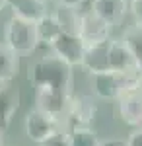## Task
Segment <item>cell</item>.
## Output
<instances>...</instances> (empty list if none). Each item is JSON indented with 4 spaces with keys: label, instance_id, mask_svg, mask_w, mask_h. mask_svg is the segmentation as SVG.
I'll return each mask as SVG.
<instances>
[{
    "label": "cell",
    "instance_id": "6da1fadb",
    "mask_svg": "<svg viewBox=\"0 0 142 146\" xmlns=\"http://www.w3.org/2000/svg\"><path fill=\"white\" fill-rule=\"evenodd\" d=\"M72 64H68L64 58L49 51L47 55L37 58L27 68V78L35 88H51L64 94H72L74 88V72Z\"/></svg>",
    "mask_w": 142,
    "mask_h": 146
},
{
    "label": "cell",
    "instance_id": "7a4b0ae2",
    "mask_svg": "<svg viewBox=\"0 0 142 146\" xmlns=\"http://www.w3.org/2000/svg\"><path fill=\"white\" fill-rule=\"evenodd\" d=\"M4 43L10 49H14L20 56L31 55L41 45L39 33H37V23L12 16L4 25Z\"/></svg>",
    "mask_w": 142,
    "mask_h": 146
},
{
    "label": "cell",
    "instance_id": "3957f363",
    "mask_svg": "<svg viewBox=\"0 0 142 146\" xmlns=\"http://www.w3.org/2000/svg\"><path fill=\"white\" fill-rule=\"evenodd\" d=\"M92 86H94V94L99 100L117 101L127 92L138 88V76H127V74L107 70V72L92 74Z\"/></svg>",
    "mask_w": 142,
    "mask_h": 146
},
{
    "label": "cell",
    "instance_id": "277c9868",
    "mask_svg": "<svg viewBox=\"0 0 142 146\" xmlns=\"http://www.w3.org/2000/svg\"><path fill=\"white\" fill-rule=\"evenodd\" d=\"M23 131H25V136L31 142L43 144L45 140H49L53 135L62 131V121L53 117V115H49V113L41 111L39 107H33V109H29L25 113Z\"/></svg>",
    "mask_w": 142,
    "mask_h": 146
},
{
    "label": "cell",
    "instance_id": "5b68a950",
    "mask_svg": "<svg viewBox=\"0 0 142 146\" xmlns=\"http://www.w3.org/2000/svg\"><path fill=\"white\" fill-rule=\"evenodd\" d=\"M109 70L127 74V76H140L142 74V64L140 60L134 56L125 39H111L109 45Z\"/></svg>",
    "mask_w": 142,
    "mask_h": 146
},
{
    "label": "cell",
    "instance_id": "8992f818",
    "mask_svg": "<svg viewBox=\"0 0 142 146\" xmlns=\"http://www.w3.org/2000/svg\"><path fill=\"white\" fill-rule=\"evenodd\" d=\"M98 115V105L96 100L90 96H72L70 105L64 117V125L70 129H80V127H90L96 121Z\"/></svg>",
    "mask_w": 142,
    "mask_h": 146
},
{
    "label": "cell",
    "instance_id": "52a82bcc",
    "mask_svg": "<svg viewBox=\"0 0 142 146\" xmlns=\"http://www.w3.org/2000/svg\"><path fill=\"white\" fill-rule=\"evenodd\" d=\"M70 98L72 94H64V92L51 90V88H35V107H39L41 111L49 113L60 121H64L66 117Z\"/></svg>",
    "mask_w": 142,
    "mask_h": 146
},
{
    "label": "cell",
    "instance_id": "ba28073f",
    "mask_svg": "<svg viewBox=\"0 0 142 146\" xmlns=\"http://www.w3.org/2000/svg\"><path fill=\"white\" fill-rule=\"evenodd\" d=\"M55 55H58L60 58H64L68 64L72 66H82V60L86 55V41L80 35H72V33H60L56 37V41L49 47Z\"/></svg>",
    "mask_w": 142,
    "mask_h": 146
},
{
    "label": "cell",
    "instance_id": "9c48e42d",
    "mask_svg": "<svg viewBox=\"0 0 142 146\" xmlns=\"http://www.w3.org/2000/svg\"><path fill=\"white\" fill-rule=\"evenodd\" d=\"M78 35L86 41V45L109 41L111 25L103 18H99L92 8H84V12H82V23H80V33Z\"/></svg>",
    "mask_w": 142,
    "mask_h": 146
},
{
    "label": "cell",
    "instance_id": "30bf717a",
    "mask_svg": "<svg viewBox=\"0 0 142 146\" xmlns=\"http://www.w3.org/2000/svg\"><path fill=\"white\" fill-rule=\"evenodd\" d=\"M117 111L123 123L131 127H142V92L136 88L121 96L117 100Z\"/></svg>",
    "mask_w": 142,
    "mask_h": 146
},
{
    "label": "cell",
    "instance_id": "8fae6325",
    "mask_svg": "<svg viewBox=\"0 0 142 146\" xmlns=\"http://www.w3.org/2000/svg\"><path fill=\"white\" fill-rule=\"evenodd\" d=\"M109 45H111V39L88 45L84 60H82V68H86L90 74L107 72L109 70Z\"/></svg>",
    "mask_w": 142,
    "mask_h": 146
},
{
    "label": "cell",
    "instance_id": "7c38bea8",
    "mask_svg": "<svg viewBox=\"0 0 142 146\" xmlns=\"http://www.w3.org/2000/svg\"><path fill=\"white\" fill-rule=\"evenodd\" d=\"M8 8L12 10V16H18L29 22H39L43 20L49 10V0H8Z\"/></svg>",
    "mask_w": 142,
    "mask_h": 146
},
{
    "label": "cell",
    "instance_id": "4fadbf2b",
    "mask_svg": "<svg viewBox=\"0 0 142 146\" xmlns=\"http://www.w3.org/2000/svg\"><path fill=\"white\" fill-rule=\"evenodd\" d=\"M92 10L103 18L111 27L119 25L125 18V14L131 10V0H98L94 2Z\"/></svg>",
    "mask_w": 142,
    "mask_h": 146
},
{
    "label": "cell",
    "instance_id": "5bb4252c",
    "mask_svg": "<svg viewBox=\"0 0 142 146\" xmlns=\"http://www.w3.org/2000/svg\"><path fill=\"white\" fill-rule=\"evenodd\" d=\"M20 90L14 88L10 82L8 84H0V125L6 129L12 123L16 111L20 109Z\"/></svg>",
    "mask_w": 142,
    "mask_h": 146
},
{
    "label": "cell",
    "instance_id": "9a60e30c",
    "mask_svg": "<svg viewBox=\"0 0 142 146\" xmlns=\"http://www.w3.org/2000/svg\"><path fill=\"white\" fill-rule=\"evenodd\" d=\"M51 12L56 18L58 25L62 27V33H72V35L80 33V23H82L84 8H76V6H68V4L56 2L55 10H51Z\"/></svg>",
    "mask_w": 142,
    "mask_h": 146
},
{
    "label": "cell",
    "instance_id": "2e32d148",
    "mask_svg": "<svg viewBox=\"0 0 142 146\" xmlns=\"http://www.w3.org/2000/svg\"><path fill=\"white\" fill-rule=\"evenodd\" d=\"M20 72V55L4 41L0 43V84H8Z\"/></svg>",
    "mask_w": 142,
    "mask_h": 146
},
{
    "label": "cell",
    "instance_id": "e0dca14e",
    "mask_svg": "<svg viewBox=\"0 0 142 146\" xmlns=\"http://www.w3.org/2000/svg\"><path fill=\"white\" fill-rule=\"evenodd\" d=\"M37 33H39V43L47 45V47H51L56 41V37L62 33V27L58 25L56 18L53 16V12L37 22Z\"/></svg>",
    "mask_w": 142,
    "mask_h": 146
},
{
    "label": "cell",
    "instance_id": "ac0fdd59",
    "mask_svg": "<svg viewBox=\"0 0 142 146\" xmlns=\"http://www.w3.org/2000/svg\"><path fill=\"white\" fill-rule=\"evenodd\" d=\"M68 133H70V146H101L99 136L90 127L70 129Z\"/></svg>",
    "mask_w": 142,
    "mask_h": 146
},
{
    "label": "cell",
    "instance_id": "d6986e66",
    "mask_svg": "<svg viewBox=\"0 0 142 146\" xmlns=\"http://www.w3.org/2000/svg\"><path fill=\"white\" fill-rule=\"evenodd\" d=\"M123 39H125V43L129 45V49L134 53V56L140 60V64H142V25L140 23L129 25L123 31Z\"/></svg>",
    "mask_w": 142,
    "mask_h": 146
},
{
    "label": "cell",
    "instance_id": "ffe728a7",
    "mask_svg": "<svg viewBox=\"0 0 142 146\" xmlns=\"http://www.w3.org/2000/svg\"><path fill=\"white\" fill-rule=\"evenodd\" d=\"M39 146H70V133L68 131H58L56 135H53L49 140H45L43 144Z\"/></svg>",
    "mask_w": 142,
    "mask_h": 146
},
{
    "label": "cell",
    "instance_id": "44dd1931",
    "mask_svg": "<svg viewBox=\"0 0 142 146\" xmlns=\"http://www.w3.org/2000/svg\"><path fill=\"white\" fill-rule=\"evenodd\" d=\"M131 14L134 18V23L142 25V0H131Z\"/></svg>",
    "mask_w": 142,
    "mask_h": 146
},
{
    "label": "cell",
    "instance_id": "7402d4cb",
    "mask_svg": "<svg viewBox=\"0 0 142 146\" xmlns=\"http://www.w3.org/2000/svg\"><path fill=\"white\" fill-rule=\"evenodd\" d=\"M127 142H129V146H142V127H134V131L129 135Z\"/></svg>",
    "mask_w": 142,
    "mask_h": 146
},
{
    "label": "cell",
    "instance_id": "603a6c76",
    "mask_svg": "<svg viewBox=\"0 0 142 146\" xmlns=\"http://www.w3.org/2000/svg\"><path fill=\"white\" fill-rule=\"evenodd\" d=\"M101 146H129V142L125 138H107L101 140Z\"/></svg>",
    "mask_w": 142,
    "mask_h": 146
},
{
    "label": "cell",
    "instance_id": "cb8c5ba5",
    "mask_svg": "<svg viewBox=\"0 0 142 146\" xmlns=\"http://www.w3.org/2000/svg\"><path fill=\"white\" fill-rule=\"evenodd\" d=\"M60 4H68V6H76V8H84L86 0H56Z\"/></svg>",
    "mask_w": 142,
    "mask_h": 146
},
{
    "label": "cell",
    "instance_id": "d4e9b609",
    "mask_svg": "<svg viewBox=\"0 0 142 146\" xmlns=\"http://www.w3.org/2000/svg\"><path fill=\"white\" fill-rule=\"evenodd\" d=\"M4 144V127L0 125V146Z\"/></svg>",
    "mask_w": 142,
    "mask_h": 146
},
{
    "label": "cell",
    "instance_id": "484cf974",
    "mask_svg": "<svg viewBox=\"0 0 142 146\" xmlns=\"http://www.w3.org/2000/svg\"><path fill=\"white\" fill-rule=\"evenodd\" d=\"M94 2H98V0H86V4H84V8H92V6H94Z\"/></svg>",
    "mask_w": 142,
    "mask_h": 146
},
{
    "label": "cell",
    "instance_id": "4316f807",
    "mask_svg": "<svg viewBox=\"0 0 142 146\" xmlns=\"http://www.w3.org/2000/svg\"><path fill=\"white\" fill-rule=\"evenodd\" d=\"M6 6H8V0H0V12L4 10V8H6Z\"/></svg>",
    "mask_w": 142,
    "mask_h": 146
},
{
    "label": "cell",
    "instance_id": "83f0119b",
    "mask_svg": "<svg viewBox=\"0 0 142 146\" xmlns=\"http://www.w3.org/2000/svg\"><path fill=\"white\" fill-rule=\"evenodd\" d=\"M138 90L142 92V74H140V76H138Z\"/></svg>",
    "mask_w": 142,
    "mask_h": 146
}]
</instances>
